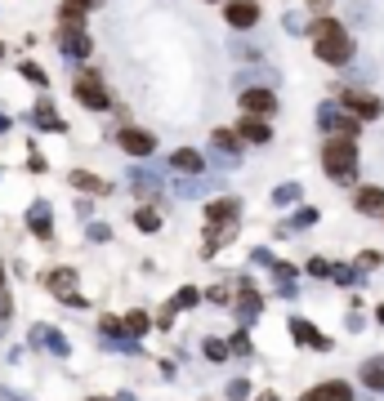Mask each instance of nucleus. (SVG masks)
<instances>
[{"label": "nucleus", "mask_w": 384, "mask_h": 401, "mask_svg": "<svg viewBox=\"0 0 384 401\" xmlns=\"http://www.w3.org/2000/svg\"><path fill=\"white\" fill-rule=\"evenodd\" d=\"M344 107H349V112H353V116H358V121H376L380 112H384V103L376 99V94H362V90H349V94H344Z\"/></svg>", "instance_id": "4"}, {"label": "nucleus", "mask_w": 384, "mask_h": 401, "mask_svg": "<svg viewBox=\"0 0 384 401\" xmlns=\"http://www.w3.org/2000/svg\"><path fill=\"white\" fill-rule=\"evenodd\" d=\"M376 321H380V326H384V303H380V308H376Z\"/></svg>", "instance_id": "39"}, {"label": "nucleus", "mask_w": 384, "mask_h": 401, "mask_svg": "<svg viewBox=\"0 0 384 401\" xmlns=\"http://www.w3.org/2000/svg\"><path fill=\"white\" fill-rule=\"evenodd\" d=\"M77 103H81V107H90V112L108 107V90H103L99 72H81L77 76Z\"/></svg>", "instance_id": "3"}, {"label": "nucleus", "mask_w": 384, "mask_h": 401, "mask_svg": "<svg viewBox=\"0 0 384 401\" xmlns=\"http://www.w3.org/2000/svg\"><path fill=\"white\" fill-rule=\"evenodd\" d=\"M214 147H223V152H228V156H237V147H241L237 130H214Z\"/></svg>", "instance_id": "24"}, {"label": "nucleus", "mask_w": 384, "mask_h": 401, "mask_svg": "<svg viewBox=\"0 0 384 401\" xmlns=\"http://www.w3.org/2000/svg\"><path fill=\"white\" fill-rule=\"evenodd\" d=\"M134 223L143 227V232H156V227H161V214H156V209H148V205H143V209H139V214H134Z\"/></svg>", "instance_id": "26"}, {"label": "nucleus", "mask_w": 384, "mask_h": 401, "mask_svg": "<svg viewBox=\"0 0 384 401\" xmlns=\"http://www.w3.org/2000/svg\"><path fill=\"white\" fill-rule=\"evenodd\" d=\"M0 294H5V263H0Z\"/></svg>", "instance_id": "38"}, {"label": "nucleus", "mask_w": 384, "mask_h": 401, "mask_svg": "<svg viewBox=\"0 0 384 401\" xmlns=\"http://www.w3.org/2000/svg\"><path fill=\"white\" fill-rule=\"evenodd\" d=\"M23 76H27V81H36V85H45V72H41V67H32V63L23 67Z\"/></svg>", "instance_id": "35"}, {"label": "nucleus", "mask_w": 384, "mask_h": 401, "mask_svg": "<svg viewBox=\"0 0 384 401\" xmlns=\"http://www.w3.org/2000/svg\"><path fill=\"white\" fill-rule=\"evenodd\" d=\"M85 9H90V5H81V0H68V5L59 9L63 27H81V23H85Z\"/></svg>", "instance_id": "20"}, {"label": "nucleus", "mask_w": 384, "mask_h": 401, "mask_svg": "<svg viewBox=\"0 0 384 401\" xmlns=\"http://www.w3.org/2000/svg\"><path fill=\"white\" fill-rule=\"evenodd\" d=\"M326 267H331L326 259H308V272H313V276H326Z\"/></svg>", "instance_id": "36"}, {"label": "nucleus", "mask_w": 384, "mask_h": 401, "mask_svg": "<svg viewBox=\"0 0 384 401\" xmlns=\"http://www.w3.org/2000/svg\"><path fill=\"white\" fill-rule=\"evenodd\" d=\"M246 393H250V384H246V379H237V384L228 388V401H241V397H246Z\"/></svg>", "instance_id": "34"}, {"label": "nucleus", "mask_w": 384, "mask_h": 401, "mask_svg": "<svg viewBox=\"0 0 384 401\" xmlns=\"http://www.w3.org/2000/svg\"><path fill=\"white\" fill-rule=\"evenodd\" d=\"M196 303H201V294H196L192 285H188V290H179V294H174V299H170V308L179 312V308H196Z\"/></svg>", "instance_id": "27"}, {"label": "nucleus", "mask_w": 384, "mask_h": 401, "mask_svg": "<svg viewBox=\"0 0 384 401\" xmlns=\"http://www.w3.org/2000/svg\"><path fill=\"white\" fill-rule=\"evenodd\" d=\"M299 401H353V393H349V384L335 379V384H317L313 393H304Z\"/></svg>", "instance_id": "11"}, {"label": "nucleus", "mask_w": 384, "mask_h": 401, "mask_svg": "<svg viewBox=\"0 0 384 401\" xmlns=\"http://www.w3.org/2000/svg\"><path fill=\"white\" fill-rule=\"evenodd\" d=\"M322 165H326V174H331L335 183H353V178H358V147H353L349 138H326Z\"/></svg>", "instance_id": "1"}, {"label": "nucleus", "mask_w": 384, "mask_h": 401, "mask_svg": "<svg viewBox=\"0 0 384 401\" xmlns=\"http://www.w3.org/2000/svg\"><path fill=\"white\" fill-rule=\"evenodd\" d=\"M326 276H331V281H340V285H349L358 272H353V267H344V263H331V267H326Z\"/></svg>", "instance_id": "29"}, {"label": "nucleus", "mask_w": 384, "mask_h": 401, "mask_svg": "<svg viewBox=\"0 0 384 401\" xmlns=\"http://www.w3.org/2000/svg\"><path fill=\"white\" fill-rule=\"evenodd\" d=\"M81 5H90V0H81Z\"/></svg>", "instance_id": "42"}, {"label": "nucleus", "mask_w": 384, "mask_h": 401, "mask_svg": "<svg viewBox=\"0 0 384 401\" xmlns=\"http://www.w3.org/2000/svg\"><path fill=\"white\" fill-rule=\"evenodd\" d=\"M72 281H77V272H72V267H54V272L45 276V285H50L54 294H63V299L72 294Z\"/></svg>", "instance_id": "15"}, {"label": "nucleus", "mask_w": 384, "mask_h": 401, "mask_svg": "<svg viewBox=\"0 0 384 401\" xmlns=\"http://www.w3.org/2000/svg\"><path fill=\"white\" fill-rule=\"evenodd\" d=\"M117 143H121V152H130V156H148V152H156V138L143 134V130H121Z\"/></svg>", "instance_id": "6"}, {"label": "nucleus", "mask_w": 384, "mask_h": 401, "mask_svg": "<svg viewBox=\"0 0 384 401\" xmlns=\"http://www.w3.org/2000/svg\"><path fill=\"white\" fill-rule=\"evenodd\" d=\"M205 357H210V361H223V357H228V343H223V339H205Z\"/></svg>", "instance_id": "31"}, {"label": "nucleus", "mask_w": 384, "mask_h": 401, "mask_svg": "<svg viewBox=\"0 0 384 401\" xmlns=\"http://www.w3.org/2000/svg\"><path fill=\"white\" fill-rule=\"evenodd\" d=\"M36 121H41V125H50V130H63V121L54 116V107H50V103H41V107H36Z\"/></svg>", "instance_id": "28"}, {"label": "nucleus", "mask_w": 384, "mask_h": 401, "mask_svg": "<svg viewBox=\"0 0 384 401\" xmlns=\"http://www.w3.org/2000/svg\"><path fill=\"white\" fill-rule=\"evenodd\" d=\"M326 121H331V116H326ZM331 138L358 143V116H335V121H331Z\"/></svg>", "instance_id": "18"}, {"label": "nucleus", "mask_w": 384, "mask_h": 401, "mask_svg": "<svg viewBox=\"0 0 384 401\" xmlns=\"http://www.w3.org/2000/svg\"><path fill=\"white\" fill-rule=\"evenodd\" d=\"M326 5H331V0H308V9H326Z\"/></svg>", "instance_id": "37"}, {"label": "nucleus", "mask_w": 384, "mask_h": 401, "mask_svg": "<svg viewBox=\"0 0 384 401\" xmlns=\"http://www.w3.org/2000/svg\"><path fill=\"white\" fill-rule=\"evenodd\" d=\"M273 200H277V205H290V200H299V183H282V187L273 192Z\"/></svg>", "instance_id": "30"}, {"label": "nucleus", "mask_w": 384, "mask_h": 401, "mask_svg": "<svg viewBox=\"0 0 384 401\" xmlns=\"http://www.w3.org/2000/svg\"><path fill=\"white\" fill-rule=\"evenodd\" d=\"M362 384L384 393V361H367V366H362Z\"/></svg>", "instance_id": "21"}, {"label": "nucleus", "mask_w": 384, "mask_h": 401, "mask_svg": "<svg viewBox=\"0 0 384 401\" xmlns=\"http://www.w3.org/2000/svg\"><path fill=\"white\" fill-rule=\"evenodd\" d=\"M223 18H228V27H255L259 5L255 0H228V5H223Z\"/></svg>", "instance_id": "7"}, {"label": "nucleus", "mask_w": 384, "mask_h": 401, "mask_svg": "<svg viewBox=\"0 0 384 401\" xmlns=\"http://www.w3.org/2000/svg\"><path fill=\"white\" fill-rule=\"evenodd\" d=\"M241 107H246V116H268V112L277 107V99L268 90H246L241 94Z\"/></svg>", "instance_id": "9"}, {"label": "nucleus", "mask_w": 384, "mask_h": 401, "mask_svg": "<svg viewBox=\"0 0 384 401\" xmlns=\"http://www.w3.org/2000/svg\"><path fill=\"white\" fill-rule=\"evenodd\" d=\"M170 165H174V169H183V174H201V169H205V161H201V152L179 147V152L170 156Z\"/></svg>", "instance_id": "14"}, {"label": "nucleus", "mask_w": 384, "mask_h": 401, "mask_svg": "<svg viewBox=\"0 0 384 401\" xmlns=\"http://www.w3.org/2000/svg\"><path fill=\"white\" fill-rule=\"evenodd\" d=\"M358 209H362V214H384V187H362V192H358Z\"/></svg>", "instance_id": "16"}, {"label": "nucleus", "mask_w": 384, "mask_h": 401, "mask_svg": "<svg viewBox=\"0 0 384 401\" xmlns=\"http://www.w3.org/2000/svg\"><path fill=\"white\" fill-rule=\"evenodd\" d=\"M148 326H152V317H148V312H125V317H121V330H125L130 339L148 334Z\"/></svg>", "instance_id": "17"}, {"label": "nucleus", "mask_w": 384, "mask_h": 401, "mask_svg": "<svg viewBox=\"0 0 384 401\" xmlns=\"http://www.w3.org/2000/svg\"><path fill=\"white\" fill-rule=\"evenodd\" d=\"M36 339H41V343H50V352H54V357H68V339H63V334L59 330H36Z\"/></svg>", "instance_id": "23"}, {"label": "nucleus", "mask_w": 384, "mask_h": 401, "mask_svg": "<svg viewBox=\"0 0 384 401\" xmlns=\"http://www.w3.org/2000/svg\"><path fill=\"white\" fill-rule=\"evenodd\" d=\"M0 54H5V45H0Z\"/></svg>", "instance_id": "41"}, {"label": "nucleus", "mask_w": 384, "mask_h": 401, "mask_svg": "<svg viewBox=\"0 0 384 401\" xmlns=\"http://www.w3.org/2000/svg\"><path fill=\"white\" fill-rule=\"evenodd\" d=\"M72 183H77L81 192H108V183L94 178V174H85V169H77V174H72Z\"/></svg>", "instance_id": "25"}, {"label": "nucleus", "mask_w": 384, "mask_h": 401, "mask_svg": "<svg viewBox=\"0 0 384 401\" xmlns=\"http://www.w3.org/2000/svg\"><path fill=\"white\" fill-rule=\"evenodd\" d=\"M27 227H32L36 236H45V241H50V232H54V218H50V205H32V209H27Z\"/></svg>", "instance_id": "12"}, {"label": "nucleus", "mask_w": 384, "mask_h": 401, "mask_svg": "<svg viewBox=\"0 0 384 401\" xmlns=\"http://www.w3.org/2000/svg\"><path fill=\"white\" fill-rule=\"evenodd\" d=\"M59 45L72 54V59H90V36L81 32V27H63V32H59Z\"/></svg>", "instance_id": "8"}, {"label": "nucleus", "mask_w": 384, "mask_h": 401, "mask_svg": "<svg viewBox=\"0 0 384 401\" xmlns=\"http://www.w3.org/2000/svg\"><path fill=\"white\" fill-rule=\"evenodd\" d=\"M237 218H241V214H228V218H210V227H205V254H214L223 241H232V232H237Z\"/></svg>", "instance_id": "5"}, {"label": "nucleus", "mask_w": 384, "mask_h": 401, "mask_svg": "<svg viewBox=\"0 0 384 401\" xmlns=\"http://www.w3.org/2000/svg\"><path fill=\"white\" fill-rule=\"evenodd\" d=\"M380 267V254L371 250V254H358V263H353V272H376Z\"/></svg>", "instance_id": "32"}, {"label": "nucleus", "mask_w": 384, "mask_h": 401, "mask_svg": "<svg viewBox=\"0 0 384 401\" xmlns=\"http://www.w3.org/2000/svg\"><path fill=\"white\" fill-rule=\"evenodd\" d=\"M259 401H277V397H273V393H264V397H259Z\"/></svg>", "instance_id": "40"}, {"label": "nucleus", "mask_w": 384, "mask_h": 401, "mask_svg": "<svg viewBox=\"0 0 384 401\" xmlns=\"http://www.w3.org/2000/svg\"><path fill=\"white\" fill-rule=\"evenodd\" d=\"M259 308H264V299H259V294L255 290H250V285H246V290H241V299H237V312H241V317H259Z\"/></svg>", "instance_id": "19"}, {"label": "nucleus", "mask_w": 384, "mask_h": 401, "mask_svg": "<svg viewBox=\"0 0 384 401\" xmlns=\"http://www.w3.org/2000/svg\"><path fill=\"white\" fill-rule=\"evenodd\" d=\"M290 334H295V339L299 343H308V348H331V339H326V334H317L313 326H308V321H290Z\"/></svg>", "instance_id": "13"}, {"label": "nucleus", "mask_w": 384, "mask_h": 401, "mask_svg": "<svg viewBox=\"0 0 384 401\" xmlns=\"http://www.w3.org/2000/svg\"><path fill=\"white\" fill-rule=\"evenodd\" d=\"M313 50H317V59L331 63V67H344L353 59V41H349V32H344L340 23H331L322 36H313Z\"/></svg>", "instance_id": "2"}, {"label": "nucleus", "mask_w": 384, "mask_h": 401, "mask_svg": "<svg viewBox=\"0 0 384 401\" xmlns=\"http://www.w3.org/2000/svg\"><path fill=\"white\" fill-rule=\"evenodd\" d=\"M228 214H241L232 196H219V200H210V205H205V218H228Z\"/></svg>", "instance_id": "22"}, {"label": "nucleus", "mask_w": 384, "mask_h": 401, "mask_svg": "<svg viewBox=\"0 0 384 401\" xmlns=\"http://www.w3.org/2000/svg\"><path fill=\"white\" fill-rule=\"evenodd\" d=\"M237 138H246V143H268V138H273V130H268V116H241Z\"/></svg>", "instance_id": "10"}, {"label": "nucleus", "mask_w": 384, "mask_h": 401, "mask_svg": "<svg viewBox=\"0 0 384 401\" xmlns=\"http://www.w3.org/2000/svg\"><path fill=\"white\" fill-rule=\"evenodd\" d=\"M228 352H237V357H250V339H246V334H232Z\"/></svg>", "instance_id": "33"}]
</instances>
